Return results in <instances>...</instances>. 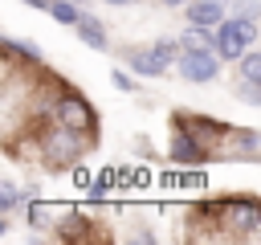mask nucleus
<instances>
[{"instance_id": "423d86ee", "label": "nucleus", "mask_w": 261, "mask_h": 245, "mask_svg": "<svg viewBox=\"0 0 261 245\" xmlns=\"http://www.w3.org/2000/svg\"><path fill=\"white\" fill-rule=\"evenodd\" d=\"M179 127H184V131H192L208 151H216V143H220V139H228V131H224L216 118H204V114H179Z\"/></svg>"}, {"instance_id": "dca6fc26", "label": "nucleus", "mask_w": 261, "mask_h": 245, "mask_svg": "<svg viewBox=\"0 0 261 245\" xmlns=\"http://www.w3.org/2000/svg\"><path fill=\"white\" fill-rule=\"evenodd\" d=\"M237 98H241V102H249V106H261V82H249V78H241V86H237Z\"/></svg>"}, {"instance_id": "f8f14e48", "label": "nucleus", "mask_w": 261, "mask_h": 245, "mask_svg": "<svg viewBox=\"0 0 261 245\" xmlns=\"http://www.w3.org/2000/svg\"><path fill=\"white\" fill-rule=\"evenodd\" d=\"M4 53L16 57V61H41V45H29V41H16V37H4Z\"/></svg>"}, {"instance_id": "2eb2a0df", "label": "nucleus", "mask_w": 261, "mask_h": 245, "mask_svg": "<svg viewBox=\"0 0 261 245\" xmlns=\"http://www.w3.org/2000/svg\"><path fill=\"white\" fill-rule=\"evenodd\" d=\"M151 49H155V57H159L163 65H171V61H179V57H184V53H179V45H175V41H167V37H159Z\"/></svg>"}, {"instance_id": "f3484780", "label": "nucleus", "mask_w": 261, "mask_h": 245, "mask_svg": "<svg viewBox=\"0 0 261 245\" xmlns=\"http://www.w3.org/2000/svg\"><path fill=\"white\" fill-rule=\"evenodd\" d=\"M241 78L261 82V53H245V57H241Z\"/></svg>"}, {"instance_id": "aec40b11", "label": "nucleus", "mask_w": 261, "mask_h": 245, "mask_svg": "<svg viewBox=\"0 0 261 245\" xmlns=\"http://www.w3.org/2000/svg\"><path fill=\"white\" fill-rule=\"evenodd\" d=\"M110 82H114V86H118L122 94H130V90H139V86H135V78H126V69H114V74H110Z\"/></svg>"}, {"instance_id": "9b49d317", "label": "nucleus", "mask_w": 261, "mask_h": 245, "mask_svg": "<svg viewBox=\"0 0 261 245\" xmlns=\"http://www.w3.org/2000/svg\"><path fill=\"white\" fill-rule=\"evenodd\" d=\"M184 49H216V33H208L204 24H188L184 37H179Z\"/></svg>"}, {"instance_id": "f03ea898", "label": "nucleus", "mask_w": 261, "mask_h": 245, "mask_svg": "<svg viewBox=\"0 0 261 245\" xmlns=\"http://www.w3.org/2000/svg\"><path fill=\"white\" fill-rule=\"evenodd\" d=\"M216 220L237 233V237H261V204L249 196H232V200H216Z\"/></svg>"}, {"instance_id": "5701e85b", "label": "nucleus", "mask_w": 261, "mask_h": 245, "mask_svg": "<svg viewBox=\"0 0 261 245\" xmlns=\"http://www.w3.org/2000/svg\"><path fill=\"white\" fill-rule=\"evenodd\" d=\"M106 4H118V8H122V4H135V0H106Z\"/></svg>"}, {"instance_id": "9d476101", "label": "nucleus", "mask_w": 261, "mask_h": 245, "mask_svg": "<svg viewBox=\"0 0 261 245\" xmlns=\"http://www.w3.org/2000/svg\"><path fill=\"white\" fill-rule=\"evenodd\" d=\"M73 29H77V37H82V41H86L90 49H106V45H110V37H106L102 20H94V16H82V20L73 24Z\"/></svg>"}, {"instance_id": "6e6552de", "label": "nucleus", "mask_w": 261, "mask_h": 245, "mask_svg": "<svg viewBox=\"0 0 261 245\" xmlns=\"http://www.w3.org/2000/svg\"><path fill=\"white\" fill-rule=\"evenodd\" d=\"M220 20H224V4H220V0H192V4H188V24L216 29Z\"/></svg>"}, {"instance_id": "0eeeda50", "label": "nucleus", "mask_w": 261, "mask_h": 245, "mask_svg": "<svg viewBox=\"0 0 261 245\" xmlns=\"http://www.w3.org/2000/svg\"><path fill=\"white\" fill-rule=\"evenodd\" d=\"M212 151L192 135V131H184V127H175V135H171V159L175 163H200V159H208Z\"/></svg>"}, {"instance_id": "a211bd4d", "label": "nucleus", "mask_w": 261, "mask_h": 245, "mask_svg": "<svg viewBox=\"0 0 261 245\" xmlns=\"http://www.w3.org/2000/svg\"><path fill=\"white\" fill-rule=\"evenodd\" d=\"M16 200H20L16 184H12V180H4V184H0V212H12V208H16Z\"/></svg>"}, {"instance_id": "6ab92c4d", "label": "nucleus", "mask_w": 261, "mask_h": 245, "mask_svg": "<svg viewBox=\"0 0 261 245\" xmlns=\"http://www.w3.org/2000/svg\"><path fill=\"white\" fill-rule=\"evenodd\" d=\"M232 16L257 20V16H261V0H232Z\"/></svg>"}, {"instance_id": "b1692460", "label": "nucleus", "mask_w": 261, "mask_h": 245, "mask_svg": "<svg viewBox=\"0 0 261 245\" xmlns=\"http://www.w3.org/2000/svg\"><path fill=\"white\" fill-rule=\"evenodd\" d=\"M73 4H82V0H73Z\"/></svg>"}, {"instance_id": "4468645a", "label": "nucleus", "mask_w": 261, "mask_h": 245, "mask_svg": "<svg viewBox=\"0 0 261 245\" xmlns=\"http://www.w3.org/2000/svg\"><path fill=\"white\" fill-rule=\"evenodd\" d=\"M29 225H33V229L53 225V208H49V204H41V200H29Z\"/></svg>"}, {"instance_id": "ddd939ff", "label": "nucleus", "mask_w": 261, "mask_h": 245, "mask_svg": "<svg viewBox=\"0 0 261 245\" xmlns=\"http://www.w3.org/2000/svg\"><path fill=\"white\" fill-rule=\"evenodd\" d=\"M49 16L61 20V24H77V20H82V8H77L73 0H53V4H49Z\"/></svg>"}, {"instance_id": "1a4fd4ad", "label": "nucleus", "mask_w": 261, "mask_h": 245, "mask_svg": "<svg viewBox=\"0 0 261 245\" xmlns=\"http://www.w3.org/2000/svg\"><path fill=\"white\" fill-rule=\"evenodd\" d=\"M126 61H130V69H135V74H143V78H159V74L167 69V65L155 57V49H130V53H126Z\"/></svg>"}, {"instance_id": "4be33fe9", "label": "nucleus", "mask_w": 261, "mask_h": 245, "mask_svg": "<svg viewBox=\"0 0 261 245\" xmlns=\"http://www.w3.org/2000/svg\"><path fill=\"white\" fill-rule=\"evenodd\" d=\"M163 4H171V8H179V4H192V0H163Z\"/></svg>"}, {"instance_id": "20e7f679", "label": "nucleus", "mask_w": 261, "mask_h": 245, "mask_svg": "<svg viewBox=\"0 0 261 245\" xmlns=\"http://www.w3.org/2000/svg\"><path fill=\"white\" fill-rule=\"evenodd\" d=\"M179 74H184L188 82H212V78L220 74V53H216V49H184Z\"/></svg>"}, {"instance_id": "f257e3e1", "label": "nucleus", "mask_w": 261, "mask_h": 245, "mask_svg": "<svg viewBox=\"0 0 261 245\" xmlns=\"http://www.w3.org/2000/svg\"><path fill=\"white\" fill-rule=\"evenodd\" d=\"M37 147H41V155L53 167H65V163H77L82 159V151L90 147V135H82V131H73L65 122H53L49 118L41 127V135H37Z\"/></svg>"}, {"instance_id": "7ed1b4c3", "label": "nucleus", "mask_w": 261, "mask_h": 245, "mask_svg": "<svg viewBox=\"0 0 261 245\" xmlns=\"http://www.w3.org/2000/svg\"><path fill=\"white\" fill-rule=\"evenodd\" d=\"M53 122H65V127H73V131H82V135H94V127H98V114H94V106L77 94V90H61L53 102H49V110H45Z\"/></svg>"}, {"instance_id": "39448f33", "label": "nucleus", "mask_w": 261, "mask_h": 245, "mask_svg": "<svg viewBox=\"0 0 261 245\" xmlns=\"http://www.w3.org/2000/svg\"><path fill=\"white\" fill-rule=\"evenodd\" d=\"M245 49H249L245 20H241V16L220 20V24H216V53H220L224 61H241V57H245Z\"/></svg>"}, {"instance_id": "412c9836", "label": "nucleus", "mask_w": 261, "mask_h": 245, "mask_svg": "<svg viewBox=\"0 0 261 245\" xmlns=\"http://www.w3.org/2000/svg\"><path fill=\"white\" fill-rule=\"evenodd\" d=\"M179 184H184V188H204V180H200V176H179Z\"/></svg>"}]
</instances>
